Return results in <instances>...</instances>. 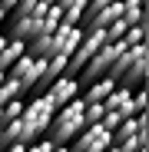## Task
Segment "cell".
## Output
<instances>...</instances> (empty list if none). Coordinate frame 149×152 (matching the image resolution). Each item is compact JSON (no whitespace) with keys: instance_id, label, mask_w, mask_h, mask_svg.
<instances>
[{"instance_id":"cell-16","label":"cell","mask_w":149,"mask_h":152,"mask_svg":"<svg viewBox=\"0 0 149 152\" xmlns=\"http://www.w3.org/2000/svg\"><path fill=\"white\" fill-rule=\"evenodd\" d=\"M27 152H57V142H50V139L43 136V139L30 142V145H27Z\"/></svg>"},{"instance_id":"cell-22","label":"cell","mask_w":149,"mask_h":152,"mask_svg":"<svg viewBox=\"0 0 149 152\" xmlns=\"http://www.w3.org/2000/svg\"><path fill=\"white\" fill-rule=\"evenodd\" d=\"M139 152H146V149H139Z\"/></svg>"},{"instance_id":"cell-21","label":"cell","mask_w":149,"mask_h":152,"mask_svg":"<svg viewBox=\"0 0 149 152\" xmlns=\"http://www.w3.org/2000/svg\"><path fill=\"white\" fill-rule=\"evenodd\" d=\"M0 132H4V119H0Z\"/></svg>"},{"instance_id":"cell-9","label":"cell","mask_w":149,"mask_h":152,"mask_svg":"<svg viewBox=\"0 0 149 152\" xmlns=\"http://www.w3.org/2000/svg\"><path fill=\"white\" fill-rule=\"evenodd\" d=\"M23 53H27V43H23V40H13V37H7V43H4V50H0V69H10Z\"/></svg>"},{"instance_id":"cell-5","label":"cell","mask_w":149,"mask_h":152,"mask_svg":"<svg viewBox=\"0 0 149 152\" xmlns=\"http://www.w3.org/2000/svg\"><path fill=\"white\" fill-rule=\"evenodd\" d=\"M40 96H43L46 103L53 106V113H57L60 106H66L70 99H76V96H80V80H76V76H70V73H63V76H57V80L50 83Z\"/></svg>"},{"instance_id":"cell-10","label":"cell","mask_w":149,"mask_h":152,"mask_svg":"<svg viewBox=\"0 0 149 152\" xmlns=\"http://www.w3.org/2000/svg\"><path fill=\"white\" fill-rule=\"evenodd\" d=\"M136 132H146V113L123 119L116 129H113V142H123V139H129V136H136Z\"/></svg>"},{"instance_id":"cell-17","label":"cell","mask_w":149,"mask_h":152,"mask_svg":"<svg viewBox=\"0 0 149 152\" xmlns=\"http://www.w3.org/2000/svg\"><path fill=\"white\" fill-rule=\"evenodd\" d=\"M4 152H27V145H20V142H13V145H7Z\"/></svg>"},{"instance_id":"cell-1","label":"cell","mask_w":149,"mask_h":152,"mask_svg":"<svg viewBox=\"0 0 149 152\" xmlns=\"http://www.w3.org/2000/svg\"><path fill=\"white\" fill-rule=\"evenodd\" d=\"M50 119H53V106H50L40 93H37L33 99H23L20 116H17V119H10V122L4 126V132H0V152H4L7 145H13V142L30 145V142L43 139V136H46Z\"/></svg>"},{"instance_id":"cell-13","label":"cell","mask_w":149,"mask_h":152,"mask_svg":"<svg viewBox=\"0 0 149 152\" xmlns=\"http://www.w3.org/2000/svg\"><path fill=\"white\" fill-rule=\"evenodd\" d=\"M123 40H126V46H139V43H146V23H129L126 33H123Z\"/></svg>"},{"instance_id":"cell-14","label":"cell","mask_w":149,"mask_h":152,"mask_svg":"<svg viewBox=\"0 0 149 152\" xmlns=\"http://www.w3.org/2000/svg\"><path fill=\"white\" fill-rule=\"evenodd\" d=\"M103 113H106L103 103H83V119H86V126L99 122V119H103Z\"/></svg>"},{"instance_id":"cell-3","label":"cell","mask_w":149,"mask_h":152,"mask_svg":"<svg viewBox=\"0 0 149 152\" xmlns=\"http://www.w3.org/2000/svg\"><path fill=\"white\" fill-rule=\"evenodd\" d=\"M86 129V119H83V99L76 96V99H70L66 106H60L57 113H53V119H50V126H46V139L50 142H57V145H66L76 132H83Z\"/></svg>"},{"instance_id":"cell-18","label":"cell","mask_w":149,"mask_h":152,"mask_svg":"<svg viewBox=\"0 0 149 152\" xmlns=\"http://www.w3.org/2000/svg\"><path fill=\"white\" fill-rule=\"evenodd\" d=\"M103 152H123V149H119V145H116V142H109V145H106V149H103Z\"/></svg>"},{"instance_id":"cell-15","label":"cell","mask_w":149,"mask_h":152,"mask_svg":"<svg viewBox=\"0 0 149 152\" xmlns=\"http://www.w3.org/2000/svg\"><path fill=\"white\" fill-rule=\"evenodd\" d=\"M20 109H23V99H10V103L0 109V119H4V126H7L10 119H17V116H20Z\"/></svg>"},{"instance_id":"cell-4","label":"cell","mask_w":149,"mask_h":152,"mask_svg":"<svg viewBox=\"0 0 149 152\" xmlns=\"http://www.w3.org/2000/svg\"><path fill=\"white\" fill-rule=\"evenodd\" d=\"M109 142H113L109 129H103L99 122H93V126H86L83 132L73 136V139L66 142V149H70V152H103Z\"/></svg>"},{"instance_id":"cell-12","label":"cell","mask_w":149,"mask_h":152,"mask_svg":"<svg viewBox=\"0 0 149 152\" xmlns=\"http://www.w3.org/2000/svg\"><path fill=\"white\" fill-rule=\"evenodd\" d=\"M83 13H86V0H73V4L63 7V20H60V23H66V27H80V23H83Z\"/></svg>"},{"instance_id":"cell-6","label":"cell","mask_w":149,"mask_h":152,"mask_svg":"<svg viewBox=\"0 0 149 152\" xmlns=\"http://www.w3.org/2000/svg\"><path fill=\"white\" fill-rule=\"evenodd\" d=\"M7 76L20 80L23 93H30V89L40 83V76H43V60H33V56H27V53H23V56H20V60L7 69Z\"/></svg>"},{"instance_id":"cell-8","label":"cell","mask_w":149,"mask_h":152,"mask_svg":"<svg viewBox=\"0 0 149 152\" xmlns=\"http://www.w3.org/2000/svg\"><path fill=\"white\" fill-rule=\"evenodd\" d=\"M113 89H116V80H113V76H99V80L86 83V89H83V103H103Z\"/></svg>"},{"instance_id":"cell-2","label":"cell","mask_w":149,"mask_h":152,"mask_svg":"<svg viewBox=\"0 0 149 152\" xmlns=\"http://www.w3.org/2000/svg\"><path fill=\"white\" fill-rule=\"evenodd\" d=\"M146 73H149V50H146V43H139V46H126L123 50L119 60L113 63V69L106 76H113L116 86L139 89V86H146Z\"/></svg>"},{"instance_id":"cell-11","label":"cell","mask_w":149,"mask_h":152,"mask_svg":"<svg viewBox=\"0 0 149 152\" xmlns=\"http://www.w3.org/2000/svg\"><path fill=\"white\" fill-rule=\"evenodd\" d=\"M119 7H123V13H119V20L126 23H146V0H119Z\"/></svg>"},{"instance_id":"cell-20","label":"cell","mask_w":149,"mask_h":152,"mask_svg":"<svg viewBox=\"0 0 149 152\" xmlns=\"http://www.w3.org/2000/svg\"><path fill=\"white\" fill-rule=\"evenodd\" d=\"M57 4H60V7H66V4H73V0H57Z\"/></svg>"},{"instance_id":"cell-19","label":"cell","mask_w":149,"mask_h":152,"mask_svg":"<svg viewBox=\"0 0 149 152\" xmlns=\"http://www.w3.org/2000/svg\"><path fill=\"white\" fill-rule=\"evenodd\" d=\"M40 4H43V7H50V4H57V0H40Z\"/></svg>"},{"instance_id":"cell-7","label":"cell","mask_w":149,"mask_h":152,"mask_svg":"<svg viewBox=\"0 0 149 152\" xmlns=\"http://www.w3.org/2000/svg\"><path fill=\"white\" fill-rule=\"evenodd\" d=\"M103 106H106L109 113H116L119 119L136 116V113H133V89H129V86H116V89L103 99Z\"/></svg>"}]
</instances>
